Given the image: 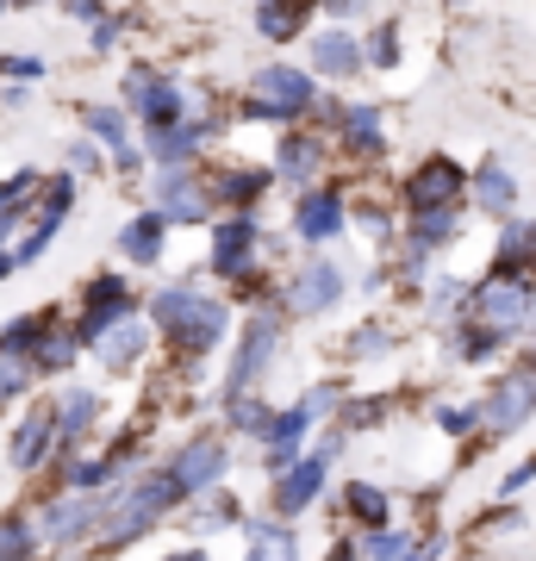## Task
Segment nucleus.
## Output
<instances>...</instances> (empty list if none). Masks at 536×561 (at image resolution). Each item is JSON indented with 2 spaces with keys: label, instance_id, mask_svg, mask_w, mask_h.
Instances as JSON below:
<instances>
[{
  "label": "nucleus",
  "instance_id": "f257e3e1",
  "mask_svg": "<svg viewBox=\"0 0 536 561\" xmlns=\"http://www.w3.org/2000/svg\"><path fill=\"white\" fill-rule=\"evenodd\" d=\"M144 319H150V331L169 350V368H206V362L219 356V350H231V337H238V306L225 300L199 268L150 280L144 287Z\"/></svg>",
  "mask_w": 536,
  "mask_h": 561
},
{
  "label": "nucleus",
  "instance_id": "f03ea898",
  "mask_svg": "<svg viewBox=\"0 0 536 561\" xmlns=\"http://www.w3.org/2000/svg\"><path fill=\"white\" fill-rule=\"evenodd\" d=\"M318 101H324V88L306 62L269 57L225 94V113H231V131H294L318 113Z\"/></svg>",
  "mask_w": 536,
  "mask_h": 561
},
{
  "label": "nucleus",
  "instance_id": "7ed1b4c3",
  "mask_svg": "<svg viewBox=\"0 0 536 561\" xmlns=\"http://www.w3.org/2000/svg\"><path fill=\"white\" fill-rule=\"evenodd\" d=\"M181 486L169 481V468L162 461H150V468H138L125 486H113L106 493V518H100V556H119V549H138L144 537H157L169 518H181Z\"/></svg>",
  "mask_w": 536,
  "mask_h": 561
},
{
  "label": "nucleus",
  "instance_id": "20e7f679",
  "mask_svg": "<svg viewBox=\"0 0 536 561\" xmlns=\"http://www.w3.org/2000/svg\"><path fill=\"white\" fill-rule=\"evenodd\" d=\"M287 337H294V324L281 306H262V312H243L238 319V337L225 350V375H219V405L225 400H243V393H262L269 375H275V362L287 356Z\"/></svg>",
  "mask_w": 536,
  "mask_h": 561
},
{
  "label": "nucleus",
  "instance_id": "39448f33",
  "mask_svg": "<svg viewBox=\"0 0 536 561\" xmlns=\"http://www.w3.org/2000/svg\"><path fill=\"white\" fill-rule=\"evenodd\" d=\"M356 294V262L338 256V250H306L294 268H281V312L287 324H318L331 319L343 300Z\"/></svg>",
  "mask_w": 536,
  "mask_h": 561
},
{
  "label": "nucleus",
  "instance_id": "423d86ee",
  "mask_svg": "<svg viewBox=\"0 0 536 561\" xmlns=\"http://www.w3.org/2000/svg\"><path fill=\"white\" fill-rule=\"evenodd\" d=\"M144 312V280L132 268H94V275L76 280V294H69V324H76L81 350H94L106 331H119L125 319H138Z\"/></svg>",
  "mask_w": 536,
  "mask_h": 561
},
{
  "label": "nucleus",
  "instance_id": "0eeeda50",
  "mask_svg": "<svg viewBox=\"0 0 536 561\" xmlns=\"http://www.w3.org/2000/svg\"><path fill=\"white\" fill-rule=\"evenodd\" d=\"M113 101L132 113V125H138V138H157V131H175L187 113H194V94H187V81L175 76V69H162V62L138 57L125 62L119 76V94Z\"/></svg>",
  "mask_w": 536,
  "mask_h": 561
},
{
  "label": "nucleus",
  "instance_id": "6e6552de",
  "mask_svg": "<svg viewBox=\"0 0 536 561\" xmlns=\"http://www.w3.org/2000/svg\"><path fill=\"white\" fill-rule=\"evenodd\" d=\"M461 319L499 331L505 343L531 337L536 331V275L531 268H487V275L468 287V312H461Z\"/></svg>",
  "mask_w": 536,
  "mask_h": 561
},
{
  "label": "nucleus",
  "instance_id": "1a4fd4ad",
  "mask_svg": "<svg viewBox=\"0 0 536 561\" xmlns=\"http://www.w3.org/2000/svg\"><path fill=\"white\" fill-rule=\"evenodd\" d=\"M275 256V231L262 225V213H219V219L206 225V256H199V275L231 287L238 275L262 268V262Z\"/></svg>",
  "mask_w": 536,
  "mask_h": 561
},
{
  "label": "nucleus",
  "instance_id": "9d476101",
  "mask_svg": "<svg viewBox=\"0 0 536 561\" xmlns=\"http://www.w3.org/2000/svg\"><path fill=\"white\" fill-rule=\"evenodd\" d=\"M32 518H38V542L44 556L62 561V556H81L100 542V518H106V500H88V493H62V486H38L32 493Z\"/></svg>",
  "mask_w": 536,
  "mask_h": 561
},
{
  "label": "nucleus",
  "instance_id": "9b49d317",
  "mask_svg": "<svg viewBox=\"0 0 536 561\" xmlns=\"http://www.w3.org/2000/svg\"><path fill=\"white\" fill-rule=\"evenodd\" d=\"M231 461H238V443L225 437L219 424H194V431L162 456V468H169V481L181 486V500H199V493H213V486H231Z\"/></svg>",
  "mask_w": 536,
  "mask_h": 561
},
{
  "label": "nucleus",
  "instance_id": "f8f14e48",
  "mask_svg": "<svg viewBox=\"0 0 536 561\" xmlns=\"http://www.w3.org/2000/svg\"><path fill=\"white\" fill-rule=\"evenodd\" d=\"M350 238V181L331 175L324 187H306L287 201V243L299 250H331Z\"/></svg>",
  "mask_w": 536,
  "mask_h": 561
},
{
  "label": "nucleus",
  "instance_id": "ddd939ff",
  "mask_svg": "<svg viewBox=\"0 0 536 561\" xmlns=\"http://www.w3.org/2000/svg\"><path fill=\"white\" fill-rule=\"evenodd\" d=\"M331 144H338V162L343 169H380V162L394 157V131H387V106L380 101H338V119H331Z\"/></svg>",
  "mask_w": 536,
  "mask_h": 561
},
{
  "label": "nucleus",
  "instance_id": "4468645a",
  "mask_svg": "<svg viewBox=\"0 0 536 561\" xmlns=\"http://www.w3.org/2000/svg\"><path fill=\"white\" fill-rule=\"evenodd\" d=\"M144 206L162 213L175 231H206V225L219 219L213 187H206V169H150V181H144Z\"/></svg>",
  "mask_w": 536,
  "mask_h": 561
},
{
  "label": "nucleus",
  "instance_id": "2eb2a0df",
  "mask_svg": "<svg viewBox=\"0 0 536 561\" xmlns=\"http://www.w3.org/2000/svg\"><path fill=\"white\" fill-rule=\"evenodd\" d=\"M57 405H50V393H38V400L25 405L20 419H13V431H7V468L20 474V481H50L57 474Z\"/></svg>",
  "mask_w": 536,
  "mask_h": 561
},
{
  "label": "nucleus",
  "instance_id": "dca6fc26",
  "mask_svg": "<svg viewBox=\"0 0 536 561\" xmlns=\"http://www.w3.org/2000/svg\"><path fill=\"white\" fill-rule=\"evenodd\" d=\"M331 162H338V144L324 138V131H312V125L275 131V144H269V169H275L287 201L306 194V187H324V181H331Z\"/></svg>",
  "mask_w": 536,
  "mask_h": 561
},
{
  "label": "nucleus",
  "instance_id": "f3484780",
  "mask_svg": "<svg viewBox=\"0 0 536 561\" xmlns=\"http://www.w3.org/2000/svg\"><path fill=\"white\" fill-rule=\"evenodd\" d=\"M50 405H57V443L62 456H88V449H100L106 443V419H113V405H106V387L94 381H62L50 387Z\"/></svg>",
  "mask_w": 536,
  "mask_h": 561
},
{
  "label": "nucleus",
  "instance_id": "a211bd4d",
  "mask_svg": "<svg viewBox=\"0 0 536 561\" xmlns=\"http://www.w3.org/2000/svg\"><path fill=\"white\" fill-rule=\"evenodd\" d=\"M399 213H449V206H468V162H456L449 150H431L418 157L406 175H399Z\"/></svg>",
  "mask_w": 536,
  "mask_h": 561
},
{
  "label": "nucleus",
  "instance_id": "6ab92c4d",
  "mask_svg": "<svg viewBox=\"0 0 536 561\" xmlns=\"http://www.w3.org/2000/svg\"><path fill=\"white\" fill-rule=\"evenodd\" d=\"M76 206H81V181L69 175V169H57V175L44 181V194H38V206H32V219H25L20 243H13L20 268H32V262H44L57 250V238L69 231V219H76Z\"/></svg>",
  "mask_w": 536,
  "mask_h": 561
},
{
  "label": "nucleus",
  "instance_id": "aec40b11",
  "mask_svg": "<svg viewBox=\"0 0 536 561\" xmlns=\"http://www.w3.org/2000/svg\"><path fill=\"white\" fill-rule=\"evenodd\" d=\"M206 187H213L219 213H262V201L281 194L269 157H238V150H219V157L206 162Z\"/></svg>",
  "mask_w": 536,
  "mask_h": 561
},
{
  "label": "nucleus",
  "instance_id": "412c9836",
  "mask_svg": "<svg viewBox=\"0 0 536 561\" xmlns=\"http://www.w3.org/2000/svg\"><path fill=\"white\" fill-rule=\"evenodd\" d=\"M531 419H536V362H517V368L493 375L487 393H480V437L499 443L512 431H524Z\"/></svg>",
  "mask_w": 536,
  "mask_h": 561
},
{
  "label": "nucleus",
  "instance_id": "4be33fe9",
  "mask_svg": "<svg viewBox=\"0 0 536 561\" xmlns=\"http://www.w3.org/2000/svg\"><path fill=\"white\" fill-rule=\"evenodd\" d=\"M299 62L318 76V88H350V81L368 76V57H362V32L356 25H318L312 38L299 44Z\"/></svg>",
  "mask_w": 536,
  "mask_h": 561
},
{
  "label": "nucleus",
  "instance_id": "5701e85b",
  "mask_svg": "<svg viewBox=\"0 0 536 561\" xmlns=\"http://www.w3.org/2000/svg\"><path fill=\"white\" fill-rule=\"evenodd\" d=\"M331 468H338V461H324L318 449H306V456H299L287 474H275V481H269V500H262V512H275V518L299 524L318 500H324V493H331Z\"/></svg>",
  "mask_w": 536,
  "mask_h": 561
},
{
  "label": "nucleus",
  "instance_id": "b1692460",
  "mask_svg": "<svg viewBox=\"0 0 536 561\" xmlns=\"http://www.w3.org/2000/svg\"><path fill=\"white\" fill-rule=\"evenodd\" d=\"M169 243H175V225L138 206V213H125V225L113 231V250H119V268L132 275H162V262H169Z\"/></svg>",
  "mask_w": 536,
  "mask_h": 561
},
{
  "label": "nucleus",
  "instance_id": "393cba45",
  "mask_svg": "<svg viewBox=\"0 0 536 561\" xmlns=\"http://www.w3.org/2000/svg\"><path fill=\"white\" fill-rule=\"evenodd\" d=\"M157 331H150V319H125L119 331H106V337L88 350V362H94V375H106V381H132V375H144V362L157 356Z\"/></svg>",
  "mask_w": 536,
  "mask_h": 561
},
{
  "label": "nucleus",
  "instance_id": "a878e982",
  "mask_svg": "<svg viewBox=\"0 0 536 561\" xmlns=\"http://www.w3.org/2000/svg\"><path fill=\"white\" fill-rule=\"evenodd\" d=\"M318 0H256L250 7V32H256L269 50H294L318 32Z\"/></svg>",
  "mask_w": 536,
  "mask_h": 561
},
{
  "label": "nucleus",
  "instance_id": "bb28decb",
  "mask_svg": "<svg viewBox=\"0 0 536 561\" xmlns=\"http://www.w3.org/2000/svg\"><path fill=\"white\" fill-rule=\"evenodd\" d=\"M312 431H324V424L306 412V405H281L275 412V431H269V443L256 449V468H262V481H275V474H287L306 449H312Z\"/></svg>",
  "mask_w": 536,
  "mask_h": 561
},
{
  "label": "nucleus",
  "instance_id": "cd10ccee",
  "mask_svg": "<svg viewBox=\"0 0 536 561\" xmlns=\"http://www.w3.org/2000/svg\"><path fill=\"white\" fill-rule=\"evenodd\" d=\"M517 194H524V181L512 175V162L505 157H480L475 169H468V206H475L480 219H517Z\"/></svg>",
  "mask_w": 536,
  "mask_h": 561
},
{
  "label": "nucleus",
  "instance_id": "c85d7f7f",
  "mask_svg": "<svg viewBox=\"0 0 536 561\" xmlns=\"http://www.w3.org/2000/svg\"><path fill=\"white\" fill-rule=\"evenodd\" d=\"M250 518H256V512L243 505L238 486H213V493H199V500L181 505V530H187V542L225 537V530H243Z\"/></svg>",
  "mask_w": 536,
  "mask_h": 561
},
{
  "label": "nucleus",
  "instance_id": "c756f323",
  "mask_svg": "<svg viewBox=\"0 0 536 561\" xmlns=\"http://www.w3.org/2000/svg\"><path fill=\"white\" fill-rule=\"evenodd\" d=\"M394 518V486L387 481H343L338 486V530H387Z\"/></svg>",
  "mask_w": 536,
  "mask_h": 561
},
{
  "label": "nucleus",
  "instance_id": "7c9ffc66",
  "mask_svg": "<svg viewBox=\"0 0 536 561\" xmlns=\"http://www.w3.org/2000/svg\"><path fill=\"white\" fill-rule=\"evenodd\" d=\"M461 225H468V206H449V213H406V225H399V243L437 262L443 250H456V243H461Z\"/></svg>",
  "mask_w": 536,
  "mask_h": 561
},
{
  "label": "nucleus",
  "instance_id": "2f4dec72",
  "mask_svg": "<svg viewBox=\"0 0 536 561\" xmlns=\"http://www.w3.org/2000/svg\"><path fill=\"white\" fill-rule=\"evenodd\" d=\"M243 561H306L299 524L275 518V512H256V518L243 524Z\"/></svg>",
  "mask_w": 536,
  "mask_h": 561
},
{
  "label": "nucleus",
  "instance_id": "473e14b6",
  "mask_svg": "<svg viewBox=\"0 0 536 561\" xmlns=\"http://www.w3.org/2000/svg\"><path fill=\"white\" fill-rule=\"evenodd\" d=\"M81 362H88V350H81L76 324L57 319L50 331H44V343L32 350V362H25V368H32L38 381H76V368H81Z\"/></svg>",
  "mask_w": 536,
  "mask_h": 561
},
{
  "label": "nucleus",
  "instance_id": "72a5a7b5",
  "mask_svg": "<svg viewBox=\"0 0 536 561\" xmlns=\"http://www.w3.org/2000/svg\"><path fill=\"white\" fill-rule=\"evenodd\" d=\"M275 412H281V405L269 400V393H243V400H225L219 405V431L231 443H256V449H262L269 431H275Z\"/></svg>",
  "mask_w": 536,
  "mask_h": 561
},
{
  "label": "nucleus",
  "instance_id": "f704fd0d",
  "mask_svg": "<svg viewBox=\"0 0 536 561\" xmlns=\"http://www.w3.org/2000/svg\"><path fill=\"white\" fill-rule=\"evenodd\" d=\"M57 319H69V306H32V312H13L0 324V362H32V350L44 343V331Z\"/></svg>",
  "mask_w": 536,
  "mask_h": 561
},
{
  "label": "nucleus",
  "instance_id": "c9c22d12",
  "mask_svg": "<svg viewBox=\"0 0 536 561\" xmlns=\"http://www.w3.org/2000/svg\"><path fill=\"white\" fill-rule=\"evenodd\" d=\"M81 138H94L113 157L125 144H138V125H132V113L119 101H81Z\"/></svg>",
  "mask_w": 536,
  "mask_h": 561
},
{
  "label": "nucleus",
  "instance_id": "e433bc0d",
  "mask_svg": "<svg viewBox=\"0 0 536 561\" xmlns=\"http://www.w3.org/2000/svg\"><path fill=\"white\" fill-rule=\"evenodd\" d=\"M399 350V324L387 319H362L356 331H343V368H368V362H387Z\"/></svg>",
  "mask_w": 536,
  "mask_h": 561
},
{
  "label": "nucleus",
  "instance_id": "4c0bfd02",
  "mask_svg": "<svg viewBox=\"0 0 536 561\" xmlns=\"http://www.w3.org/2000/svg\"><path fill=\"white\" fill-rule=\"evenodd\" d=\"M0 561H50L38 542V518L32 505H0Z\"/></svg>",
  "mask_w": 536,
  "mask_h": 561
},
{
  "label": "nucleus",
  "instance_id": "58836bf2",
  "mask_svg": "<svg viewBox=\"0 0 536 561\" xmlns=\"http://www.w3.org/2000/svg\"><path fill=\"white\" fill-rule=\"evenodd\" d=\"M505 350H512V343L499 337V331H487V324H475V319L449 324V356H456L461 368H487V362H499Z\"/></svg>",
  "mask_w": 536,
  "mask_h": 561
},
{
  "label": "nucleus",
  "instance_id": "ea45409f",
  "mask_svg": "<svg viewBox=\"0 0 536 561\" xmlns=\"http://www.w3.org/2000/svg\"><path fill=\"white\" fill-rule=\"evenodd\" d=\"M362 57H368V76H394L399 62H406V20H375L362 32Z\"/></svg>",
  "mask_w": 536,
  "mask_h": 561
},
{
  "label": "nucleus",
  "instance_id": "a19ab883",
  "mask_svg": "<svg viewBox=\"0 0 536 561\" xmlns=\"http://www.w3.org/2000/svg\"><path fill=\"white\" fill-rule=\"evenodd\" d=\"M44 181H50V175H44L38 162H20L13 175H0V219H13V225L32 219V206H38Z\"/></svg>",
  "mask_w": 536,
  "mask_h": 561
},
{
  "label": "nucleus",
  "instance_id": "79ce46f5",
  "mask_svg": "<svg viewBox=\"0 0 536 561\" xmlns=\"http://www.w3.org/2000/svg\"><path fill=\"white\" fill-rule=\"evenodd\" d=\"M468 287H475L468 275H431V287L418 294V306H424V319L449 331V324H456L461 312H468Z\"/></svg>",
  "mask_w": 536,
  "mask_h": 561
},
{
  "label": "nucleus",
  "instance_id": "37998d69",
  "mask_svg": "<svg viewBox=\"0 0 536 561\" xmlns=\"http://www.w3.org/2000/svg\"><path fill=\"white\" fill-rule=\"evenodd\" d=\"M487 268H531L536 275V219H505L499 225V238H493V262Z\"/></svg>",
  "mask_w": 536,
  "mask_h": 561
},
{
  "label": "nucleus",
  "instance_id": "c03bdc74",
  "mask_svg": "<svg viewBox=\"0 0 536 561\" xmlns=\"http://www.w3.org/2000/svg\"><path fill=\"white\" fill-rule=\"evenodd\" d=\"M219 294L238 306V312H262V306H275V300H281V268H269V262H262V268L238 275L231 287H219Z\"/></svg>",
  "mask_w": 536,
  "mask_h": 561
},
{
  "label": "nucleus",
  "instance_id": "a18cd8bd",
  "mask_svg": "<svg viewBox=\"0 0 536 561\" xmlns=\"http://www.w3.org/2000/svg\"><path fill=\"white\" fill-rule=\"evenodd\" d=\"M350 537H356V530H350ZM418 537H424V530H412V524H387V530H362L356 537V556L362 561H406L418 549Z\"/></svg>",
  "mask_w": 536,
  "mask_h": 561
},
{
  "label": "nucleus",
  "instance_id": "49530a36",
  "mask_svg": "<svg viewBox=\"0 0 536 561\" xmlns=\"http://www.w3.org/2000/svg\"><path fill=\"white\" fill-rule=\"evenodd\" d=\"M387 419H394V393H356V387H350V400H343V412H338V424L350 431V437L380 431Z\"/></svg>",
  "mask_w": 536,
  "mask_h": 561
},
{
  "label": "nucleus",
  "instance_id": "de8ad7c7",
  "mask_svg": "<svg viewBox=\"0 0 536 561\" xmlns=\"http://www.w3.org/2000/svg\"><path fill=\"white\" fill-rule=\"evenodd\" d=\"M32 400H38V375L25 362H0V419H20Z\"/></svg>",
  "mask_w": 536,
  "mask_h": 561
},
{
  "label": "nucleus",
  "instance_id": "09e8293b",
  "mask_svg": "<svg viewBox=\"0 0 536 561\" xmlns=\"http://www.w3.org/2000/svg\"><path fill=\"white\" fill-rule=\"evenodd\" d=\"M62 169H69L76 181H106V169H113V157H106V150H100L94 138H81V131H76V138L62 144Z\"/></svg>",
  "mask_w": 536,
  "mask_h": 561
},
{
  "label": "nucleus",
  "instance_id": "8fccbe9b",
  "mask_svg": "<svg viewBox=\"0 0 536 561\" xmlns=\"http://www.w3.org/2000/svg\"><path fill=\"white\" fill-rule=\"evenodd\" d=\"M132 25H138V20H132L125 7H113L106 20H94L88 32H81V50H88V57H113V50L125 44V32H132Z\"/></svg>",
  "mask_w": 536,
  "mask_h": 561
},
{
  "label": "nucleus",
  "instance_id": "3c124183",
  "mask_svg": "<svg viewBox=\"0 0 536 561\" xmlns=\"http://www.w3.org/2000/svg\"><path fill=\"white\" fill-rule=\"evenodd\" d=\"M38 88V81H50V57H38V50H0V88Z\"/></svg>",
  "mask_w": 536,
  "mask_h": 561
},
{
  "label": "nucleus",
  "instance_id": "603ef678",
  "mask_svg": "<svg viewBox=\"0 0 536 561\" xmlns=\"http://www.w3.org/2000/svg\"><path fill=\"white\" fill-rule=\"evenodd\" d=\"M431 424H437V431H443V437H480V400H468V405H461V400H449V405H437V412H431Z\"/></svg>",
  "mask_w": 536,
  "mask_h": 561
},
{
  "label": "nucleus",
  "instance_id": "864d4df0",
  "mask_svg": "<svg viewBox=\"0 0 536 561\" xmlns=\"http://www.w3.org/2000/svg\"><path fill=\"white\" fill-rule=\"evenodd\" d=\"M106 181H119V187H138V181H150V157H144V144H125V150H113V169H106Z\"/></svg>",
  "mask_w": 536,
  "mask_h": 561
},
{
  "label": "nucleus",
  "instance_id": "5fc2aeb1",
  "mask_svg": "<svg viewBox=\"0 0 536 561\" xmlns=\"http://www.w3.org/2000/svg\"><path fill=\"white\" fill-rule=\"evenodd\" d=\"M524 486H536V449H531L524 461H512L505 474H499V481H493V500H499V505H512L517 493H524Z\"/></svg>",
  "mask_w": 536,
  "mask_h": 561
},
{
  "label": "nucleus",
  "instance_id": "6e6d98bb",
  "mask_svg": "<svg viewBox=\"0 0 536 561\" xmlns=\"http://www.w3.org/2000/svg\"><path fill=\"white\" fill-rule=\"evenodd\" d=\"M57 13L76 25V32H88L94 20H106V13H113V0H57Z\"/></svg>",
  "mask_w": 536,
  "mask_h": 561
},
{
  "label": "nucleus",
  "instance_id": "4d7b16f0",
  "mask_svg": "<svg viewBox=\"0 0 536 561\" xmlns=\"http://www.w3.org/2000/svg\"><path fill=\"white\" fill-rule=\"evenodd\" d=\"M368 7H375V0H318V20L324 25H356Z\"/></svg>",
  "mask_w": 536,
  "mask_h": 561
},
{
  "label": "nucleus",
  "instance_id": "13d9d810",
  "mask_svg": "<svg viewBox=\"0 0 536 561\" xmlns=\"http://www.w3.org/2000/svg\"><path fill=\"white\" fill-rule=\"evenodd\" d=\"M406 561H449V537H443V530H424V537H418V549Z\"/></svg>",
  "mask_w": 536,
  "mask_h": 561
},
{
  "label": "nucleus",
  "instance_id": "bf43d9fd",
  "mask_svg": "<svg viewBox=\"0 0 536 561\" xmlns=\"http://www.w3.org/2000/svg\"><path fill=\"white\" fill-rule=\"evenodd\" d=\"M32 101H38V88H13V81L0 88V113H25Z\"/></svg>",
  "mask_w": 536,
  "mask_h": 561
},
{
  "label": "nucleus",
  "instance_id": "052dcab7",
  "mask_svg": "<svg viewBox=\"0 0 536 561\" xmlns=\"http://www.w3.org/2000/svg\"><path fill=\"white\" fill-rule=\"evenodd\" d=\"M324 561H362L356 556V537H350V530H338V537L324 542Z\"/></svg>",
  "mask_w": 536,
  "mask_h": 561
},
{
  "label": "nucleus",
  "instance_id": "680f3d73",
  "mask_svg": "<svg viewBox=\"0 0 536 561\" xmlns=\"http://www.w3.org/2000/svg\"><path fill=\"white\" fill-rule=\"evenodd\" d=\"M162 561H213V556H206V542H181V549H169Z\"/></svg>",
  "mask_w": 536,
  "mask_h": 561
},
{
  "label": "nucleus",
  "instance_id": "e2e57ef3",
  "mask_svg": "<svg viewBox=\"0 0 536 561\" xmlns=\"http://www.w3.org/2000/svg\"><path fill=\"white\" fill-rule=\"evenodd\" d=\"M13 275H20V256H13V250H0V287H7Z\"/></svg>",
  "mask_w": 536,
  "mask_h": 561
},
{
  "label": "nucleus",
  "instance_id": "0e129e2a",
  "mask_svg": "<svg viewBox=\"0 0 536 561\" xmlns=\"http://www.w3.org/2000/svg\"><path fill=\"white\" fill-rule=\"evenodd\" d=\"M38 7H57V0H13V13H38Z\"/></svg>",
  "mask_w": 536,
  "mask_h": 561
},
{
  "label": "nucleus",
  "instance_id": "69168bd1",
  "mask_svg": "<svg viewBox=\"0 0 536 561\" xmlns=\"http://www.w3.org/2000/svg\"><path fill=\"white\" fill-rule=\"evenodd\" d=\"M7 13H13V0H0V20H7Z\"/></svg>",
  "mask_w": 536,
  "mask_h": 561
},
{
  "label": "nucleus",
  "instance_id": "338daca9",
  "mask_svg": "<svg viewBox=\"0 0 536 561\" xmlns=\"http://www.w3.org/2000/svg\"><path fill=\"white\" fill-rule=\"evenodd\" d=\"M531 362H536V331H531Z\"/></svg>",
  "mask_w": 536,
  "mask_h": 561
}]
</instances>
